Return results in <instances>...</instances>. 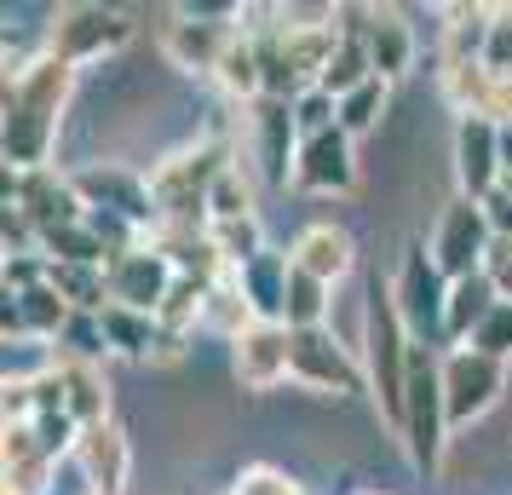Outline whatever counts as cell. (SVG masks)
<instances>
[{
  "mask_svg": "<svg viewBox=\"0 0 512 495\" xmlns=\"http://www.w3.org/2000/svg\"><path fill=\"white\" fill-rule=\"evenodd\" d=\"M75 93V64L64 58H29L18 70H6V104H0V156L12 173H35L47 167L52 139H58V121L70 110Z\"/></svg>",
  "mask_w": 512,
  "mask_h": 495,
  "instance_id": "1",
  "label": "cell"
},
{
  "mask_svg": "<svg viewBox=\"0 0 512 495\" xmlns=\"http://www.w3.org/2000/svg\"><path fill=\"white\" fill-rule=\"evenodd\" d=\"M363 375H369V398L380 409L386 432H403V386H409V357H415V334L403 329V317L392 306V288H369V306H363Z\"/></svg>",
  "mask_w": 512,
  "mask_h": 495,
  "instance_id": "2",
  "label": "cell"
},
{
  "mask_svg": "<svg viewBox=\"0 0 512 495\" xmlns=\"http://www.w3.org/2000/svg\"><path fill=\"white\" fill-rule=\"evenodd\" d=\"M397 444L415 472H438L449 449V403H443V357L432 346H415L409 386H403V432Z\"/></svg>",
  "mask_w": 512,
  "mask_h": 495,
  "instance_id": "3",
  "label": "cell"
},
{
  "mask_svg": "<svg viewBox=\"0 0 512 495\" xmlns=\"http://www.w3.org/2000/svg\"><path fill=\"white\" fill-rule=\"evenodd\" d=\"M231 167V144L225 139H202L167 156L156 173H150V190H156V208H162V225H213L208 219V196L219 185V173Z\"/></svg>",
  "mask_w": 512,
  "mask_h": 495,
  "instance_id": "4",
  "label": "cell"
},
{
  "mask_svg": "<svg viewBox=\"0 0 512 495\" xmlns=\"http://www.w3.org/2000/svg\"><path fill=\"white\" fill-rule=\"evenodd\" d=\"M392 306L403 317V329L415 334V346H426L432 334H443V311H449V277L438 271L426 242L403 248V265L392 277Z\"/></svg>",
  "mask_w": 512,
  "mask_h": 495,
  "instance_id": "5",
  "label": "cell"
},
{
  "mask_svg": "<svg viewBox=\"0 0 512 495\" xmlns=\"http://www.w3.org/2000/svg\"><path fill=\"white\" fill-rule=\"evenodd\" d=\"M495 225H489V208L484 202H466V196H455L449 208L438 213V231H432V260H438V271L449 277V283H461V277H478L489 265V254H495Z\"/></svg>",
  "mask_w": 512,
  "mask_h": 495,
  "instance_id": "6",
  "label": "cell"
},
{
  "mask_svg": "<svg viewBox=\"0 0 512 495\" xmlns=\"http://www.w3.org/2000/svg\"><path fill=\"white\" fill-rule=\"evenodd\" d=\"M75 190H81V202H87V213H116V219H127L133 231H156L162 225V208H156V190H150V179L144 173H133V167L121 162H87L70 173Z\"/></svg>",
  "mask_w": 512,
  "mask_h": 495,
  "instance_id": "7",
  "label": "cell"
},
{
  "mask_svg": "<svg viewBox=\"0 0 512 495\" xmlns=\"http://www.w3.org/2000/svg\"><path fill=\"white\" fill-rule=\"evenodd\" d=\"M127 35H133L127 12H116V6H98V0H81V6H64V12L52 18L47 52L81 70V64H98V58L121 52V47H127Z\"/></svg>",
  "mask_w": 512,
  "mask_h": 495,
  "instance_id": "8",
  "label": "cell"
},
{
  "mask_svg": "<svg viewBox=\"0 0 512 495\" xmlns=\"http://www.w3.org/2000/svg\"><path fill=\"white\" fill-rule=\"evenodd\" d=\"M294 386L323 398H351L369 386V375L357 346H346L334 329H294Z\"/></svg>",
  "mask_w": 512,
  "mask_h": 495,
  "instance_id": "9",
  "label": "cell"
},
{
  "mask_svg": "<svg viewBox=\"0 0 512 495\" xmlns=\"http://www.w3.org/2000/svg\"><path fill=\"white\" fill-rule=\"evenodd\" d=\"M501 392H507V363L472 352V346L443 352V403H449V432H455V426L484 421L489 409L501 403Z\"/></svg>",
  "mask_w": 512,
  "mask_h": 495,
  "instance_id": "10",
  "label": "cell"
},
{
  "mask_svg": "<svg viewBox=\"0 0 512 495\" xmlns=\"http://www.w3.org/2000/svg\"><path fill=\"white\" fill-rule=\"evenodd\" d=\"M6 208L24 213L41 236L58 231V225H81L87 219V202H81L75 179L70 173H52V167H35V173H12L6 167Z\"/></svg>",
  "mask_w": 512,
  "mask_h": 495,
  "instance_id": "11",
  "label": "cell"
},
{
  "mask_svg": "<svg viewBox=\"0 0 512 495\" xmlns=\"http://www.w3.org/2000/svg\"><path fill=\"white\" fill-rule=\"evenodd\" d=\"M288 185L311 190V196H351L357 190V139H351L346 127H328V133L300 139Z\"/></svg>",
  "mask_w": 512,
  "mask_h": 495,
  "instance_id": "12",
  "label": "cell"
},
{
  "mask_svg": "<svg viewBox=\"0 0 512 495\" xmlns=\"http://www.w3.org/2000/svg\"><path fill=\"white\" fill-rule=\"evenodd\" d=\"M231 41H236V12H173L162 47L173 58V70L213 75Z\"/></svg>",
  "mask_w": 512,
  "mask_h": 495,
  "instance_id": "13",
  "label": "cell"
},
{
  "mask_svg": "<svg viewBox=\"0 0 512 495\" xmlns=\"http://www.w3.org/2000/svg\"><path fill=\"white\" fill-rule=\"evenodd\" d=\"M455 185L466 202H489L495 190L507 185L501 167V127L484 116H461L455 121Z\"/></svg>",
  "mask_w": 512,
  "mask_h": 495,
  "instance_id": "14",
  "label": "cell"
},
{
  "mask_svg": "<svg viewBox=\"0 0 512 495\" xmlns=\"http://www.w3.org/2000/svg\"><path fill=\"white\" fill-rule=\"evenodd\" d=\"M104 277H110V306H133V311H162L167 288H173V260H167L156 242H139V248H127L116 260L104 265Z\"/></svg>",
  "mask_w": 512,
  "mask_h": 495,
  "instance_id": "15",
  "label": "cell"
},
{
  "mask_svg": "<svg viewBox=\"0 0 512 495\" xmlns=\"http://www.w3.org/2000/svg\"><path fill=\"white\" fill-rule=\"evenodd\" d=\"M231 363L248 392H271L282 380H294V329L288 323H254L242 340H231Z\"/></svg>",
  "mask_w": 512,
  "mask_h": 495,
  "instance_id": "16",
  "label": "cell"
},
{
  "mask_svg": "<svg viewBox=\"0 0 512 495\" xmlns=\"http://www.w3.org/2000/svg\"><path fill=\"white\" fill-rule=\"evenodd\" d=\"M443 98L461 110V116H484L495 127L512 121V81L495 75L489 64H443Z\"/></svg>",
  "mask_w": 512,
  "mask_h": 495,
  "instance_id": "17",
  "label": "cell"
},
{
  "mask_svg": "<svg viewBox=\"0 0 512 495\" xmlns=\"http://www.w3.org/2000/svg\"><path fill=\"white\" fill-rule=\"evenodd\" d=\"M357 12V29H363V47H369V64L380 81H397L415 64V29L403 24L397 6H351Z\"/></svg>",
  "mask_w": 512,
  "mask_h": 495,
  "instance_id": "18",
  "label": "cell"
},
{
  "mask_svg": "<svg viewBox=\"0 0 512 495\" xmlns=\"http://www.w3.org/2000/svg\"><path fill=\"white\" fill-rule=\"evenodd\" d=\"M300 121H294V104L288 98H259L254 104V156L265 167V179L288 185L294 179V156H300Z\"/></svg>",
  "mask_w": 512,
  "mask_h": 495,
  "instance_id": "19",
  "label": "cell"
},
{
  "mask_svg": "<svg viewBox=\"0 0 512 495\" xmlns=\"http://www.w3.org/2000/svg\"><path fill=\"white\" fill-rule=\"evenodd\" d=\"M75 461H81L87 495H121V490H127V467H133V455H127V438H121L110 421L93 426V432H81Z\"/></svg>",
  "mask_w": 512,
  "mask_h": 495,
  "instance_id": "20",
  "label": "cell"
},
{
  "mask_svg": "<svg viewBox=\"0 0 512 495\" xmlns=\"http://www.w3.org/2000/svg\"><path fill=\"white\" fill-rule=\"evenodd\" d=\"M294 265L300 271H311V277H323L328 288L334 283H346L351 277V265H357V242H351L340 225H328V219H317V225H305L300 236H294Z\"/></svg>",
  "mask_w": 512,
  "mask_h": 495,
  "instance_id": "21",
  "label": "cell"
},
{
  "mask_svg": "<svg viewBox=\"0 0 512 495\" xmlns=\"http://www.w3.org/2000/svg\"><path fill=\"white\" fill-rule=\"evenodd\" d=\"M288 277H294V254H259L254 265L231 271V283L242 288V300L254 306L259 323H282V306H288Z\"/></svg>",
  "mask_w": 512,
  "mask_h": 495,
  "instance_id": "22",
  "label": "cell"
},
{
  "mask_svg": "<svg viewBox=\"0 0 512 495\" xmlns=\"http://www.w3.org/2000/svg\"><path fill=\"white\" fill-rule=\"evenodd\" d=\"M507 294L495 288V277L489 271H478V277H461V283H449V311H443V340H455V346H466L472 334H478V323H484L489 311L501 306Z\"/></svg>",
  "mask_w": 512,
  "mask_h": 495,
  "instance_id": "23",
  "label": "cell"
},
{
  "mask_svg": "<svg viewBox=\"0 0 512 495\" xmlns=\"http://www.w3.org/2000/svg\"><path fill=\"white\" fill-rule=\"evenodd\" d=\"M52 363L64 375V409L75 415V426L93 432V426L110 421V386L98 375V363H81V357H52Z\"/></svg>",
  "mask_w": 512,
  "mask_h": 495,
  "instance_id": "24",
  "label": "cell"
},
{
  "mask_svg": "<svg viewBox=\"0 0 512 495\" xmlns=\"http://www.w3.org/2000/svg\"><path fill=\"white\" fill-rule=\"evenodd\" d=\"M213 81H219V93L236 98V104H259V98H265V64H259L254 35H248L242 24H236V41L225 47V58H219Z\"/></svg>",
  "mask_w": 512,
  "mask_h": 495,
  "instance_id": "25",
  "label": "cell"
},
{
  "mask_svg": "<svg viewBox=\"0 0 512 495\" xmlns=\"http://www.w3.org/2000/svg\"><path fill=\"white\" fill-rule=\"evenodd\" d=\"M98 323H104V346L121 357H156L162 352V323L150 317V311H133V306H104L98 311Z\"/></svg>",
  "mask_w": 512,
  "mask_h": 495,
  "instance_id": "26",
  "label": "cell"
},
{
  "mask_svg": "<svg viewBox=\"0 0 512 495\" xmlns=\"http://www.w3.org/2000/svg\"><path fill=\"white\" fill-rule=\"evenodd\" d=\"M328 306H334V288H328L323 277H311V271H300V265H294L282 323H288V329H328Z\"/></svg>",
  "mask_w": 512,
  "mask_h": 495,
  "instance_id": "27",
  "label": "cell"
},
{
  "mask_svg": "<svg viewBox=\"0 0 512 495\" xmlns=\"http://www.w3.org/2000/svg\"><path fill=\"white\" fill-rule=\"evenodd\" d=\"M12 300H18V311H24L29 340H58V334L70 329V317H75V306L52 288V277L41 288H29V294H12Z\"/></svg>",
  "mask_w": 512,
  "mask_h": 495,
  "instance_id": "28",
  "label": "cell"
},
{
  "mask_svg": "<svg viewBox=\"0 0 512 495\" xmlns=\"http://www.w3.org/2000/svg\"><path fill=\"white\" fill-rule=\"evenodd\" d=\"M208 300H213V283H202V277H173L162 311H156V323H162L167 334H190L208 317Z\"/></svg>",
  "mask_w": 512,
  "mask_h": 495,
  "instance_id": "29",
  "label": "cell"
},
{
  "mask_svg": "<svg viewBox=\"0 0 512 495\" xmlns=\"http://www.w3.org/2000/svg\"><path fill=\"white\" fill-rule=\"evenodd\" d=\"M208 231H213V248H219L225 271H242V265H254L259 254H271V248H265L259 213H248V219H219V225H208Z\"/></svg>",
  "mask_w": 512,
  "mask_h": 495,
  "instance_id": "30",
  "label": "cell"
},
{
  "mask_svg": "<svg viewBox=\"0 0 512 495\" xmlns=\"http://www.w3.org/2000/svg\"><path fill=\"white\" fill-rule=\"evenodd\" d=\"M41 254L52 265H110V248L98 242V231L81 219V225H58V231L41 236Z\"/></svg>",
  "mask_w": 512,
  "mask_h": 495,
  "instance_id": "31",
  "label": "cell"
},
{
  "mask_svg": "<svg viewBox=\"0 0 512 495\" xmlns=\"http://www.w3.org/2000/svg\"><path fill=\"white\" fill-rule=\"evenodd\" d=\"M52 288H58L75 311L110 306V277H104V265H52Z\"/></svg>",
  "mask_w": 512,
  "mask_h": 495,
  "instance_id": "32",
  "label": "cell"
},
{
  "mask_svg": "<svg viewBox=\"0 0 512 495\" xmlns=\"http://www.w3.org/2000/svg\"><path fill=\"white\" fill-rule=\"evenodd\" d=\"M386 104H392V81H380V75H369L357 93L340 98V127H346L351 139H363V133H374L380 127V116H386Z\"/></svg>",
  "mask_w": 512,
  "mask_h": 495,
  "instance_id": "33",
  "label": "cell"
},
{
  "mask_svg": "<svg viewBox=\"0 0 512 495\" xmlns=\"http://www.w3.org/2000/svg\"><path fill=\"white\" fill-rule=\"evenodd\" d=\"M259 317H254V306L242 300V288L225 277V283H213V300H208V317H202V329H219L225 340H242V334L254 329Z\"/></svg>",
  "mask_w": 512,
  "mask_h": 495,
  "instance_id": "34",
  "label": "cell"
},
{
  "mask_svg": "<svg viewBox=\"0 0 512 495\" xmlns=\"http://www.w3.org/2000/svg\"><path fill=\"white\" fill-rule=\"evenodd\" d=\"M248 213H254V179L242 173V162H231L208 196V219L219 225V219H248Z\"/></svg>",
  "mask_w": 512,
  "mask_h": 495,
  "instance_id": "35",
  "label": "cell"
},
{
  "mask_svg": "<svg viewBox=\"0 0 512 495\" xmlns=\"http://www.w3.org/2000/svg\"><path fill=\"white\" fill-rule=\"evenodd\" d=\"M58 346H64L58 357H81V363H98V357L110 352V346H104V323H98V311H75L70 329L58 334Z\"/></svg>",
  "mask_w": 512,
  "mask_h": 495,
  "instance_id": "36",
  "label": "cell"
},
{
  "mask_svg": "<svg viewBox=\"0 0 512 495\" xmlns=\"http://www.w3.org/2000/svg\"><path fill=\"white\" fill-rule=\"evenodd\" d=\"M466 346H472V352H484V357H495V363H507V357H512V300H501V306L489 311Z\"/></svg>",
  "mask_w": 512,
  "mask_h": 495,
  "instance_id": "37",
  "label": "cell"
},
{
  "mask_svg": "<svg viewBox=\"0 0 512 495\" xmlns=\"http://www.w3.org/2000/svg\"><path fill=\"white\" fill-rule=\"evenodd\" d=\"M484 64L495 75H507L512 81V6H495V24H489V52Z\"/></svg>",
  "mask_w": 512,
  "mask_h": 495,
  "instance_id": "38",
  "label": "cell"
},
{
  "mask_svg": "<svg viewBox=\"0 0 512 495\" xmlns=\"http://www.w3.org/2000/svg\"><path fill=\"white\" fill-rule=\"evenodd\" d=\"M231 495H305L294 478H282L277 467H248L242 478H236V490Z\"/></svg>",
  "mask_w": 512,
  "mask_h": 495,
  "instance_id": "39",
  "label": "cell"
},
{
  "mask_svg": "<svg viewBox=\"0 0 512 495\" xmlns=\"http://www.w3.org/2000/svg\"><path fill=\"white\" fill-rule=\"evenodd\" d=\"M489 277H495V288L512 300V242H495V254H489V265H484Z\"/></svg>",
  "mask_w": 512,
  "mask_h": 495,
  "instance_id": "40",
  "label": "cell"
},
{
  "mask_svg": "<svg viewBox=\"0 0 512 495\" xmlns=\"http://www.w3.org/2000/svg\"><path fill=\"white\" fill-rule=\"evenodd\" d=\"M501 167H507V179H512V121L501 127Z\"/></svg>",
  "mask_w": 512,
  "mask_h": 495,
  "instance_id": "41",
  "label": "cell"
}]
</instances>
